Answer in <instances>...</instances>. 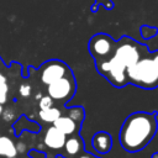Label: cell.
<instances>
[{"mask_svg":"<svg viewBox=\"0 0 158 158\" xmlns=\"http://www.w3.org/2000/svg\"><path fill=\"white\" fill-rule=\"evenodd\" d=\"M156 116L157 112L137 111L125 118L120 130V143L125 151L138 152L153 139L158 128Z\"/></svg>","mask_w":158,"mask_h":158,"instance_id":"1","label":"cell"},{"mask_svg":"<svg viewBox=\"0 0 158 158\" xmlns=\"http://www.w3.org/2000/svg\"><path fill=\"white\" fill-rule=\"evenodd\" d=\"M149 53L127 68L126 73L128 84L142 89H154L158 86V73Z\"/></svg>","mask_w":158,"mask_h":158,"instance_id":"2","label":"cell"},{"mask_svg":"<svg viewBox=\"0 0 158 158\" xmlns=\"http://www.w3.org/2000/svg\"><path fill=\"white\" fill-rule=\"evenodd\" d=\"M149 53L148 47L135 41L131 37L122 36L118 41H116L115 52L112 54V59L117 62L120 65L128 68L130 65L135 64L142 57Z\"/></svg>","mask_w":158,"mask_h":158,"instance_id":"3","label":"cell"},{"mask_svg":"<svg viewBox=\"0 0 158 158\" xmlns=\"http://www.w3.org/2000/svg\"><path fill=\"white\" fill-rule=\"evenodd\" d=\"M77 90V83L73 73H69L58 80L47 85V95L57 102L62 105H67V102L74 96Z\"/></svg>","mask_w":158,"mask_h":158,"instance_id":"4","label":"cell"},{"mask_svg":"<svg viewBox=\"0 0 158 158\" xmlns=\"http://www.w3.org/2000/svg\"><path fill=\"white\" fill-rule=\"evenodd\" d=\"M115 47L116 41L107 33H96L88 43V49L95 63H101L110 59L115 52Z\"/></svg>","mask_w":158,"mask_h":158,"instance_id":"5","label":"cell"},{"mask_svg":"<svg viewBox=\"0 0 158 158\" xmlns=\"http://www.w3.org/2000/svg\"><path fill=\"white\" fill-rule=\"evenodd\" d=\"M40 73V80L42 84L48 85L56 80H58L59 78L72 73V69L62 60L59 59H51L44 62L41 68L38 69Z\"/></svg>","mask_w":158,"mask_h":158,"instance_id":"6","label":"cell"},{"mask_svg":"<svg viewBox=\"0 0 158 158\" xmlns=\"http://www.w3.org/2000/svg\"><path fill=\"white\" fill-rule=\"evenodd\" d=\"M63 156L65 158H75L81 151H84V141L79 133L67 136L63 146Z\"/></svg>","mask_w":158,"mask_h":158,"instance_id":"7","label":"cell"},{"mask_svg":"<svg viewBox=\"0 0 158 158\" xmlns=\"http://www.w3.org/2000/svg\"><path fill=\"white\" fill-rule=\"evenodd\" d=\"M65 138H67V136L64 133H62L58 128H56L52 125L51 127L47 128V131H46V133L43 136V143L49 149L58 151V149H62L63 148L64 142H65Z\"/></svg>","mask_w":158,"mask_h":158,"instance_id":"8","label":"cell"},{"mask_svg":"<svg viewBox=\"0 0 158 158\" xmlns=\"http://www.w3.org/2000/svg\"><path fill=\"white\" fill-rule=\"evenodd\" d=\"M53 126L56 128H58L62 133H64L65 136H70V135H74V133H79L80 132V127L81 125L77 123L73 118H70L68 115H64L62 114L54 122H53Z\"/></svg>","mask_w":158,"mask_h":158,"instance_id":"9","label":"cell"},{"mask_svg":"<svg viewBox=\"0 0 158 158\" xmlns=\"http://www.w3.org/2000/svg\"><path fill=\"white\" fill-rule=\"evenodd\" d=\"M91 143L99 154H107L112 148V137L105 131H99L94 135Z\"/></svg>","mask_w":158,"mask_h":158,"instance_id":"10","label":"cell"},{"mask_svg":"<svg viewBox=\"0 0 158 158\" xmlns=\"http://www.w3.org/2000/svg\"><path fill=\"white\" fill-rule=\"evenodd\" d=\"M0 156L5 158H16L17 149L11 138L0 136Z\"/></svg>","mask_w":158,"mask_h":158,"instance_id":"11","label":"cell"},{"mask_svg":"<svg viewBox=\"0 0 158 158\" xmlns=\"http://www.w3.org/2000/svg\"><path fill=\"white\" fill-rule=\"evenodd\" d=\"M60 115H62V111L56 106H51L48 109H42L38 112L40 118L44 122H48V123H53Z\"/></svg>","mask_w":158,"mask_h":158,"instance_id":"12","label":"cell"},{"mask_svg":"<svg viewBox=\"0 0 158 158\" xmlns=\"http://www.w3.org/2000/svg\"><path fill=\"white\" fill-rule=\"evenodd\" d=\"M63 114V112H62ZM64 115H68L70 118H73L77 123L81 125L83 121H84V117H85V111L81 106H73V107H69V109H65L64 111Z\"/></svg>","mask_w":158,"mask_h":158,"instance_id":"13","label":"cell"},{"mask_svg":"<svg viewBox=\"0 0 158 158\" xmlns=\"http://www.w3.org/2000/svg\"><path fill=\"white\" fill-rule=\"evenodd\" d=\"M139 31H141V36H142L144 40L153 38V37L158 33V28H157V27L148 26V25H143V26H141Z\"/></svg>","mask_w":158,"mask_h":158,"instance_id":"14","label":"cell"},{"mask_svg":"<svg viewBox=\"0 0 158 158\" xmlns=\"http://www.w3.org/2000/svg\"><path fill=\"white\" fill-rule=\"evenodd\" d=\"M99 5H102L106 10H111V9L114 7V2H112L111 0H95L94 6H91V11L95 12V11H96V7H98Z\"/></svg>","mask_w":158,"mask_h":158,"instance_id":"15","label":"cell"},{"mask_svg":"<svg viewBox=\"0 0 158 158\" xmlns=\"http://www.w3.org/2000/svg\"><path fill=\"white\" fill-rule=\"evenodd\" d=\"M38 105H40V109H41V110H42V109H48V107H51V106H54V101H53L48 95H46V96H42V98L40 99Z\"/></svg>","mask_w":158,"mask_h":158,"instance_id":"16","label":"cell"},{"mask_svg":"<svg viewBox=\"0 0 158 158\" xmlns=\"http://www.w3.org/2000/svg\"><path fill=\"white\" fill-rule=\"evenodd\" d=\"M20 94H21L22 96H28V95L31 94V86L27 85V84H22V85L20 86Z\"/></svg>","mask_w":158,"mask_h":158,"instance_id":"17","label":"cell"},{"mask_svg":"<svg viewBox=\"0 0 158 158\" xmlns=\"http://www.w3.org/2000/svg\"><path fill=\"white\" fill-rule=\"evenodd\" d=\"M149 56H151V59H152V62H153V64H154V67H156V70H157V73H158V51L151 52Z\"/></svg>","mask_w":158,"mask_h":158,"instance_id":"18","label":"cell"},{"mask_svg":"<svg viewBox=\"0 0 158 158\" xmlns=\"http://www.w3.org/2000/svg\"><path fill=\"white\" fill-rule=\"evenodd\" d=\"M75 158H99V157H96V156H94L93 153H89V152H86V151L84 149V151H81Z\"/></svg>","mask_w":158,"mask_h":158,"instance_id":"19","label":"cell"},{"mask_svg":"<svg viewBox=\"0 0 158 158\" xmlns=\"http://www.w3.org/2000/svg\"><path fill=\"white\" fill-rule=\"evenodd\" d=\"M7 81V79H6V77L0 72V84H2V83H6Z\"/></svg>","mask_w":158,"mask_h":158,"instance_id":"20","label":"cell"},{"mask_svg":"<svg viewBox=\"0 0 158 158\" xmlns=\"http://www.w3.org/2000/svg\"><path fill=\"white\" fill-rule=\"evenodd\" d=\"M152 158H158V152H157V153H154V154L152 156Z\"/></svg>","mask_w":158,"mask_h":158,"instance_id":"21","label":"cell"},{"mask_svg":"<svg viewBox=\"0 0 158 158\" xmlns=\"http://www.w3.org/2000/svg\"><path fill=\"white\" fill-rule=\"evenodd\" d=\"M1 114H2V105L0 104V115H1Z\"/></svg>","mask_w":158,"mask_h":158,"instance_id":"22","label":"cell"}]
</instances>
